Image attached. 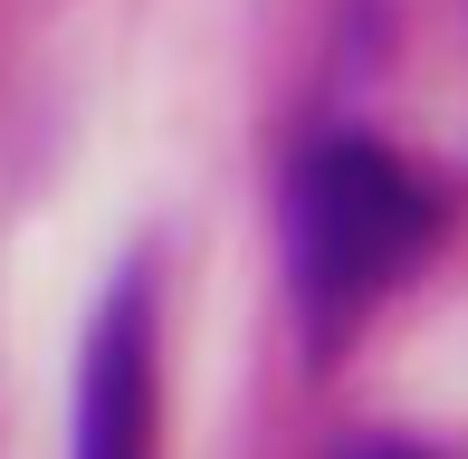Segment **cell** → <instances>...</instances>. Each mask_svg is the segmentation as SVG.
<instances>
[{
	"label": "cell",
	"instance_id": "2",
	"mask_svg": "<svg viewBox=\"0 0 468 459\" xmlns=\"http://www.w3.org/2000/svg\"><path fill=\"white\" fill-rule=\"evenodd\" d=\"M163 364H173L163 249H124L96 278V306L77 326L68 459H163Z\"/></svg>",
	"mask_w": 468,
	"mask_h": 459
},
{
	"label": "cell",
	"instance_id": "3",
	"mask_svg": "<svg viewBox=\"0 0 468 459\" xmlns=\"http://www.w3.org/2000/svg\"><path fill=\"white\" fill-rule=\"evenodd\" d=\"M325 459H468V450L440 441V431H411V422H364L345 441H325Z\"/></svg>",
	"mask_w": 468,
	"mask_h": 459
},
{
	"label": "cell",
	"instance_id": "1",
	"mask_svg": "<svg viewBox=\"0 0 468 459\" xmlns=\"http://www.w3.org/2000/svg\"><path fill=\"white\" fill-rule=\"evenodd\" d=\"M450 240V201L373 124H315L278 163V278L306 364H335Z\"/></svg>",
	"mask_w": 468,
	"mask_h": 459
}]
</instances>
